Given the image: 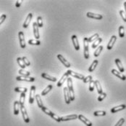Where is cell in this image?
Wrapping results in <instances>:
<instances>
[{"label":"cell","mask_w":126,"mask_h":126,"mask_svg":"<svg viewBox=\"0 0 126 126\" xmlns=\"http://www.w3.org/2000/svg\"><path fill=\"white\" fill-rule=\"evenodd\" d=\"M88 40L87 37L83 38V46H84V52H83V56L86 59L89 58V51H88Z\"/></svg>","instance_id":"6da1fadb"},{"label":"cell","mask_w":126,"mask_h":126,"mask_svg":"<svg viewBox=\"0 0 126 126\" xmlns=\"http://www.w3.org/2000/svg\"><path fill=\"white\" fill-rule=\"evenodd\" d=\"M20 111H21V113H22L24 122H26V123H28L30 122V118H29V117H28V115L27 114V111H26L25 107L24 106H20Z\"/></svg>","instance_id":"7a4b0ae2"},{"label":"cell","mask_w":126,"mask_h":126,"mask_svg":"<svg viewBox=\"0 0 126 126\" xmlns=\"http://www.w3.org/2000/svg\"><path fill=\"white\" fill-rule=\"evenodd\" d=\"M67 72L68 73V74L69 75H70V76H72V77H75V78H77V79H78V80H84L85 79V77H84V76L83 75V74H79V73H76V72H75V71H72V70H68Z\"/></svg>","instance_id":"3957f363"},{"label":"cell","mask_w":126,"mask_h":126,"mask_svg":"<svg viewBox=\"0 0 126 126\" xmlns=\"http://www.w3.org/2000/svg\"><path fill=\"white\" fill-rule=\"evenodd\" d=\"M35 86L33 85L30 87V96H29V103H33L34 98H35Z\"/></svg>","instance_id":"277c9868"},{"label":"cell","mask_w":126,"mask_h":126,"mask_svg":"<svg viewBox=\"0 0 126 126\" xmlns=\"http://www.w3.org/2000/svg\"><path fill=\"white\" fill-rule=\"evenodd\" d=\"M64 96H65V103L67 104H69L71 101L70 100V94H69V89L67 87H64Z\"/></svg>","instance_id":"5b68a950"},{"label":"cell","mask_w":126,"mask_h":126,"mask_svg":"<svg viewBox=\"0 0 126 126\" xmlns=\"http://www.w3.org/2000/svg\"><path fill=\"white\" fill-rule=\"evenodd\" d=\"M86 15H87L88 17H90V18H94V19H96V20H101L103 17L101 15L93 13V12H87Z\"/></svg>","instance_id":"8992f818"},{"label":"cell","mask_w":126,"mask_h":126,"mask_svg":"<svg viewBox=\"0 0 126 126\" xmlns=\"http://www.w3.org/2000/svg\"><path fill=\"white\" fill-rule=\"evenodd\" d=\"M18 37H19V41H20V45L22 48L25 47V41L24 38V34L23 31H20L18 33Z\"/></svg>","instance_id":"52a82bcc"},{"label":"cell","mask_w":126,"mask_h":126,"mask_svg":"<svg viewBox=\"0 0 126 126\" xmlns=\"http://www.w3.org/2000/svg\"><path fill=\"white\" fill-rule=\"evenodd\" d=\"M33 28L34 37H35V38H36V40H38L40 36H39V26L36 22L33 23Z\"/></svg>","instance_id":"ba28073f"},{"label":"cell","mask_w":126,"mask_h":126,"mask_svg":"<svg viewBox=\"0 0 126 126\" xmlns=\"http://www.w3.org/2000/svg\"><path fill=\"white\" fill-rule=\"evenodd\" d=\"M16 80L17 81H26V82H33L35 80L34 77H25V76H18L17 77Z\"/></svg>","instance_id":"9c48e42d"},{"label":"cell","mask_w":126,"mask_h":126,"mask_svg":"<svg viewBox=\"0 0 126 126\" xmlns=\"http://www.w3.org/2000/svg\"><path fill=\"white\" fill-rule=\"evenodd\" d=\"M71 40H72V42H73V43L75 49L76 50H79L80 46H79V42H78V37L76 35H73L71 37Z\"/></svg>","instance_id":"30bf717a"},{"label":"cell","mask_w":126,"mask_h":126,"mask_svg":"<svg viewBox=\"0 0 126 126\" xmlns=\"http://www.w3.org/2000/svg\"><path fill=\"white\" fill-rule=\"evenodd\" d=\"M57 58H58V59L61 61V63L65 66V67H67V68H69V67H70V63L62 56V55H60V54H59V55H57Z\"/></svg>","instance_id":"8fae6325"},{"label":"cell","mask_w":126,"mask_h":126,"mask_svg":"<svg viewBox=\"0 0 126 126\" xmlns=\"http://www.w3.org/2000/svg\"><path fill=\"white\" fill-rule=\"evenodd\" d=\"M112 73L114 74V75H115L116 77H117L118 78H120V79H121L122 80H126V77L124 75V74H122L120 71H117L116 69H112Z\"/></svg>","instance_id":"7c38bea8"},{"label":"cell","mask_w":126,"mask_h":126,"mask_svg":"<svg viewBox=\"0 0 126 126\" xmlns=\"http://www.w3.org/2000/svg\"><path fill=\"white\" fill-rule=\"evenodd\" d=\"M77 118H78V116L77 115H67L61 117V121H68L72 120H76Z\"/></svg>","instance_id":"4fadbf2b"},{"label":"cell","mask_w":126,"mask_h":126,"mask_svg":"<svg viewBox=\"0 0 126 126\" xmlns=\"http://www.w3.org/2000/svg\"><path fill=\"white\" fill-rule=\"evenodd\" d=\"M78 119L81 121H82L83 123H85L87 126H92V122L90 121L89 120H88L87 118H86L83 115H78Z\"/></svg>","instance_id":"5bb4252c"},{"label":"cell","mask_w":126,"mask_h":126,"mask_svg":"<svg viewBox=\"0 0 126 126\" xmlns=\"http://www.w3.org/2000/svg\"><path fill=\"white\" fill-rule=\"evenodd\" d=\"M126 108V105L125 104H121L120 106H115L114 108L111 109V112L112 113H116L117 112H120V111H122L123 109H125Z\"/></svg>","instance_id":"9a60e30c"},{"label":"cell","mask_w":126,"mask_h":126,"mask_svg":"<svg viewBox=\"0 0 126 126\" xmlns=\"http://www.w3.org/2000/svg\"><path fill=\"white\" fill-rule=\"evenodd\" d=\"M116 40H117L116 36H112V37H111V39H110V42H109V43H108V45H107V47H106L107 50H112V47L114 46V44L115 43Z\"/></svg>","instance_id":"2e32d148"},{"label":"cell","mask_w":126,"mask_h":126,"mask_svg":"<svg viewBox=\"0 0 126 126\" xmlns=\"http://www.w3.org/2000/svg\"><path fill=\"white\" fill-rule=\"evenodd\" d=\"M20 106H21V105L20 104V102L15 101V103H14V114L15 115H17L19 114Z\"/></svg>","instance_id":"e0dca14e"},{"label":"cell","mask_w":126,"mask_h":126,"mask_svg":"<svg viewBox=\"0 0 126 126\" xmlns=\"http://www.w3.org/2000/svg\"><path fill=\"white\" fill-rule=\"evenodd\" d=\"M32 17H33V14H32V13H29V14L28 15L27 17H26V19H25L24 23H23V28H25V29L28 28V25L30 24V21H31V19H32Z\"/></svg>","instance_id":"ac0fdd59"},{"label":"cell","mask_w":126,"mask_h":126,"mask_svg":"<svg viewBox=\"0 0 126 126\" xmlns=\"http://www.w3.org/2000/svg\"><path fill=\"white\" fill-rule=\"evenodd\" d=\"M68 76H69V74H68V73L67 72H66V73H65L63 75H62V78L60 79V80L58 82V83H57V87H61L62 86V85L66 81V80H67L68 79Z\"/></svg>","instance_id":"d6986e66"},{"label":"cell","mask_w":126,"mask_h":126,"mask_svg":"<svg viewBox=\"0 0 126 126\" xmlns=\"http://www.w3.org/2000/svg\"><path fill=\"white\" fill-rule=\"evenodd\" d=\"M41 77L46 80H48L49 81H51V82H56L57 81V78L56 77H51L50 75H49L48 74L46 73H42L41 74Z\"/></svg>","instance_id":"ffe728a7"},{"label":"cell","mask_w":126,"mask_h":126,"mask_svg":"<svg viewBox=\"0 0 126 126\" xmlns=\"http://www.w3.org/2000/svg\"><path fill=\"white\" fill-rule=\"evenodd\" d=\"M115 63H116L117 66L118 67V69H119V70H120V72H121V73L124 72V71H125V69H124V67H123V66H122V62L120 61V60L118 59V58H116V59H115Z\"/></svg>","instance_id":"44dd1931"},{"label":"cell","mask_w":126,"mask_h":126,"mask_svg":"<svg viewBox=\"0 0 126 126\" xmlns=\"http://www.w3.org/2000/svg\"><path fill=\"white\" fill-rule=\"evenodd\" d=\"M28 89L26 87H15V91L17 92V93H25L27 92Z\"/></svg>","instance_id":"7402d4cb"},{"label":"cell","mask_w":126,"mask_h":126,"mask_svg":"<svg viewBox=\"0 0 126 126\" xmlns=\"http://www.w3.org/2000/svg\"><path fill=\"white\" fill-rule=\"evenodd\" d=\"M95 85H96V87L97 92L99 93V94L100 95V94L103 93V92H102V88H101V84H100L99 81L96 80V81H95Z\"/></svg>","instance_id":"603a6c76"},{"label":"cell","mask_w":126,"mask_h":126,"mask_svg":"<svg viewBox=\"0 0 126 126\" xmlns=\"http://www.w3.org/2000/svg\"><path fill=\"white\" fill-rule=\"evenodd\" d=\"M35 100H36L38 106L41 109V108H42L44 106H43V102H42V100H41V96H40L39 95H36V96H35Z\"/></svg>","instance_id":"cb8c5ba5"},{"label":"cell","mask_w":126,"mask_h":126,"mask_svg":"<svg viewBox=\"0 0 126 126\" xmlns=\"http://www.w3.org/2000/svg\"><path fill=\"white\" fill-rule=\"evenodd\" d=\"M97 64H98V61H97V60L94 61V62L91 63V65L90 66V67L88 68V71H89V72H92V71L95 69V68L96 67Z\"/></svg>","instance_id":"d4e9b609"},{"label":"cell","mask_w":126,"mask_h":126,"mask_svg":"<svg viewBox=\"0 0 126 126\" xmlns=\"http://www.w3.org/2000/svg\"><path fill=\"white\" fill-rule=\"evenodd\" d=\"M102 50H103V46H102V45L99 46V47L96 48V50H95L94 53V57H98V56L100 55V53L101 52Z\"/></svg>","instance_id":"484cf974"},{"label":"cell","mask_w":126,"mask_h":126,"mask_svg":"<svg viewBox=\"0 0 126 126\" xmlns=\"http://www.w3.org/2000/svg\"><path fill=\"white\" fill-rule=\"evenodd\" d=\"M52 89V85H48L44 90V91L41 92V96H46L50 91H51V90Z\"/></svg>","instance_id":"4316f807"},{"label":"cell","mask_w":126,"mask_h":126,"mask_svg":"<svg viewBox=\"0 0 126 126\" xmlns=\"http://www.w3.org/2000/svg\"><path fill=\"white\" fill-rule=\"evenodd\" d=\"M17 63L19 64V66H20L21 68H23V69L25 68L26 65L25 64V63H24V61H23V58H20V57L17 58Z\"/></svg>","instance_id":"83f0119b"},{"label":"cell","mask_w":126,"mask_h":126,"mask_svg":"<svg viewBox=\"0 0 126 126\" xmlns=\"http://www.w3.org/2000/svg\"><path fill=\"white\" fill-rule=\"evenodd\" d=\"M18 72H19L20 74H21V76H25V77H29L30 74V73L29 72V71H25L24 69H20L18 71Z\"/></svg>","instance_id":"f1b7e54d"},{"label":"cell","mask_w":126,"mask_h":126,"mask_svg":"<svg viewBox=\"0 0 126 126\" xmlns=\"http://www.w3.org/2000/svg\"><path fill=\"white\" fill-rule=\"evenodd\" d=\"M28 44L30 45H40L41 42L38 40H30L28 41Z\"/></svg>","instance_id":"f546056e"},{"label":"cell","mask_w":126,"mask_h":126,"mask_svg":"<svg viewBox=\"0 0 126 126\" xmlns=\"http://www.w3.org/2000/svg\"><path fill=\"white\" fill-rule=\"evenodd\" d=\"M67 87L69 89V91H73V81H72V79L70 77H68V79H67Z\"/></svg>","instance_id":"4dcf8cb0"},{"label":"cell","mask_w":126,"mask_h":126,"mask_svg":"<svg viewBox=\"0 0 126 126\" xmlns=\"http://www.w3.org/2000/svg\"><path fill=\"white\" fill-rule=\"evenodd\" d=\"M99 38V34H95L93 36H91L90 38H88V42H93V41H96Z\"/></svg>","instance_id":"1f68e13d"},{"label":"cell","mask_w":126,"mask_h":126,"mask_svg":"<svg viewBox=\"0 0 126 126\" xmlns=\"http://www.w3.org/2000/svg\"><path fill=\"white\" fill-rule=\"evenodd\" d=\"M119 36L121 38L124 37L125 36V29H124V26H120L119 28Z\"/></svg>","instance_id":"d6a6232c"},{"label":"cell","mask_w":126,"mask_h":126,"mask_svg":"<svg viewBox=\"0 0 126 126\" xmlns=\"http://www.w3.org/2000/svg\"><path fill=\"white\" fill-rule=\"evenodd\" d=\"M25 93H21L20 95V104L21 106H24V102H25Z\"/></svg>","instance_id":"836d02e7"},{"label":"cell","mask_w":126,"mask_h":126,"mask_svg":"<svg viewBox=\"0 0 126 126\" xmlns=\"http://www.w3.org/2000/svg\"><path fill=\"white\" fill-rule=\"evenodd\" d=\"M106 115V112L105 111H96L94 112V116H97V117H99V116H105Z\"/></svg>","instance_id":"e575fe53"},{"label":"cell","mask_w":126,"mask_h":126,"mask_svg":"<svg viewBox=\"0 0 126 126\" xmlns=\"http://www.w3.org/2000/svg\"><path fill=\"white\" fill-rule=\"evenodd\" d=\"M101 41H102V39H101V38H99V39H97L96 41H94V43L92 44V48H96V47H97L99 46V45L101 42Z\"/></svg>","instance_id":"d590c367"},{"label":"cell","mask_w":126,"mask_h":126,"mask_svg":"<svg viewBox=\"0 0 126 126\" xmlns=\"http://www.w3.org/2000/svg\"><path fill=\"white\" fill-rule=\"evenodd\" d=\"M41 110L45 113V114H46V115H49L50 117L52 115V114H53V112H51L49 109H47V108H46L45 106H43L42 108H41Z\"/></svg>","instance_id":"8d00e7d4"},{"label":"cell","mask_w":126,"mask_h":126,"mask_svg":"<svg viewBox=\"0 0 126 126\" xmlns=\"http://www.w3.org/2000/svg\"><path fill=\"white\" fill-rule=\"evenodd\" d=\"M96 85H95V81H91L89 83V91L91 92H93L94 90V87H95Z\"/></svg>","instance_id":"74e56055"},{"label":"cell","mask_w":126,"mask_h":126,"mask_svg":"<svg viewBox=\"0 0 126 126\" xmlns=\"http://www.w3.org/2000/svg\"><path fill=\"white\" fill-rule=\"evenodd\" d=\"M37 24L39 27H43V21H42V17L41 16L37 17Z\"/></svg>","instance_id":"f35d334b"},{"label":"cell","mask_w":126,"mask_h":126,"mask_svg":"<svg viewBox=\"0 0 126 126\" xmlns=\"http://www.w3.org/2000/svg\"><path fill=\"white\" fill-rule=\"evenodd\" d=\"M51 117L52 118V119H54L55 120H56L57 122H61V118L58 116V115H55V114H52V115L51 116Z\"/></svg>","instance_id":"ab89813d"},{"label":"cell","mask_w":126,"mask_h":126,"mask_svg":"<svg viewBox=\"0 0 126 126\" xmlns=\"http://www.w3.org/2000/svg\"><path fill=\"white\" fill-rule=\"evenodd\" d=\"M120 16L122 17V20H123L125 22H126V13H125V12L123 11V10H120Z\"/></svg>","instance_id":"60d3db41"},{"label":"cell","mask_w":126,"mask_h":126,"mask_svg":"<svg viewBox=\"0 0 126 126\" xmlns=\"http://www.w3.org/2000/svg\"><path fill=\"white\" fill-rule=\"evenodd\" d=\"M106 93H103L100 94L99 96L98 97V101H103V100L106 98Z\"/></svg>","instance_id":"b9f144b4"},{"label":"cell","mask_w":126,"mask_h":126,"mask_svg":"<svg viewBox=\"0 0 126 126\" xmlns=\"http://www.w3.org/2000/svg\"><path fill=\"white\" fill-rule=\"evenodd\" d=\"M92 81V77L91 75H89V76H87L86 77H85V79L83 80V82L84 83H87V82H91Z\"/></svg>","instance_id":"7bdbcfd3"},{"label":"cell","mask_w":126,"mask_h":126,"mask_svg":"<svg viewBox=\"0 0 126 126\" xmlns=\"http://www.w3.org/2000/svg\"><path fill=\"white\" fill-rule=\"evenodd\" d=\"M124 122H125V119L124 118H121L115 126H122Z\"/></svg>","instance_id":"ee69618b"},{"label":"cell","mask_w":126,"mask_h":126,"mask_svg":"<svg viewBox=\"0 0 126 126\" xmlns=\"http://www.w3.org/2000/svg\"><path fill=\"white\" fill-rule=\"evenodd\" d=\"M23 61H24V63H25V64L26 65V66H29L30 65V61H28V59L26 57H23Z\"/></svg>","instance_id":"f6af8a7d"},{"label":"cell","mask_w":126,"mask_h":126,"mask_svg":"<svg viewBox=\"0 0 126 126\" xmlns=\"http://www.w3.org/2000/svg\"><path fill=\"white\" fill-rule=\"evenodd\" d=\"M6 17H7V15H5V14H3V15H1V17H0V24H2V23L5 21V18H6Z\"/></svg>","instance_id":"bcb514c9"},{"label":"cell","mask_w":126,"mask_h":126,"mask_svg":"<svg viewBox=\"0 0 126 126\" xmlns=\"http://www.w3.org/2000/svg\"><path fill=\"white\" fill-rule=\"evenodd\" d=\"M22 2H23V0H18V1H17L16 4H15L16 7H20L21 4H22Z\"/></svg>","instance_id":"7dc6e473"},{"label":"cell","mask_w":126,"mask_h":126,"mask_svg":"<svg viewBox=\"0 0 126 126\" xmlns=\"http://www.w3.org/2000/svg\"><path fill=\"white\" fill-rule=\"evenodd\" d=\"M124 7H125V13H126V2H124Z\"/></svg>","instance_id":"c3c4849f"}]
</instances>
